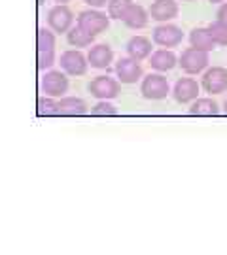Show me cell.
<instances>
[{
	"mask_svg": "<svg viewBox=\"0 0 227 255\" xmlns=\"http://www.w3.org/2000/svg\"><path fill=\"white\" fill-rule=\"evenodd\" d=\"M224 112L227 114V99H226V102H224Z\"/></svg>",
	"mask_w": 227,
	"mask_h": 255,
	"instance_id": "f546056e",
	"label": "cell"
},
{
	"mask_svg": "<svg viewBox=\"0 0 227 255\" xmlns=\"http://www.w3.org/2000/svg\"><path fill=\"white\" fill-rule=\"evenodd\" d=\"M91 116H97V118H114V116H118V108L114 104H110L108 101H100L91 108Z\"/></svg>",
	"mask_w": 227,
	"mask_h": 255,
	"instance_id": "d4e9b609",
	"label": "cell"
},
{
	"mask_svg": "<svg viewBox=\"0 0 227 255\" xmlns=\"http://www.w3.org/2000/svg\"><path fill=\"white\" fill-rule=\"evenodd\" d=\"M220 112V106L212 99H195L190 106L191 116H216Z\"/></svg>",
	"mask_w": 227,
	"mask_h": 255,
	"instance_id": "ffe728a7",
	"label": "cell"
},
{
	"mask_svg": "<svg viewBox=\"0 0 227 255\" xmlns=\"http://www.w3.org/2000/svg\"><path fill=\"white\" fill-rule=\"evenodd\" d=\"M207 28H209L212 40L216 42V46H222V47L227 46V25L226 23H222L220 19H216V21H212Z\"/></svg>",
	"mask_w": 227,
	"mask_h": 255,
	"instance_id": "603a6c76",
	"label": "cell"
},
{
	"mask_svg": "<svg viewBox=\"0 0 227 255\" xmlns=\"http://www.w3.org/2000/svg\"><path fill=\"white\" fill-rule=\"evenodd\" d=\"M216 19H220L222 23H226L227 25V2H224V4L218 8V11H216Z\"/></svg>",
	"mask_w": 227,
	"mask_h": 255,
	"instance_id": "484cf974",
	"label": "cell"
},
{
	"mask_svg": "<svg viewBox=\"0 0 227 255\" xmlns=\"http://www.w3.org/2000/svg\"><path fill=\"white\" fill-rule=\"evenodd\" d=\"M66 40L72 47H87L93 44L95 36H91L89 32H85L80 25H76V27H72L66 32Z\"/></svg>",
	"mask_w": 227,
	"mask_h": 255,
	"instance_id": "44dd1931",
	"label": "cell"
},
{
	"mask_svg": "<svg viewBox=\"0 0 227 255\" xmlns=\"http://www.w3.org/2000/svg\"><path fill=\"white\" fill-rule=\"evenodd\" d=\"M38 70H47L55 64V34L47 28H38Z\"/></svg>",
	"mask_w": 227,
	"mask_h": 255,
	"instance_id": "7a4b0ae2",
	"label": "cell"
},
{
	"mask_svg": "<svg viewBox=\"0 0 227 255\" xmlns=\"http://www.w3.org/2000/svg\"><path fill=\"white\" fill-rule=\"evenodd\" d=\"M210 57L209 51H203V49H197V47H188L184 49L182 55L178 57V64L182 66V70L190 76H197L203 70L209 68Z\"/></svg>",
	"mask_w": 227,
	"mask_h": 255,
	"instance_id": "6da1fadb",
	"label": "cell"
},
{
	"mask_svg": "<svg viewBox=\"0 0 227 255\" xmlns=\"http://www.w3.org/2000/svg\"><path fill=\"white\" fill-rule=\"evenodd\" d=\"M209 2H212V4H222V2H226V0H209Z\"/></svg>",
	"mask_w": 227,
	"mask_h": 255,
	"instance_id": "83f0119b",
	"label": "cell"
},
{
	"mask_svg": "<svg viewBox=\"0 0 227 255\" xmlns=\"http://www.w3.org/2000/svg\"><path fill=\"white\" fill-rule=\"evenodd\" d=\"M89 108L85 101L78 97H61L59 99V116H83L87 114Z\"/></svg>",
	"mask_w": 227,
	"mask_h": 255,
	"instance_id": "ac0fdd59",
	"label": "cell"
},
{
	"mask_svg": "<svg viewBox=\"0 0 227 255\" xmlns=\"http://www.w3.org/2000/svg\"><path fill=\"white\" fill-rule=\"evenodd\" d=\"M171 93L169 82L163 74H148L140 83V95L146 101H163Z\"/></svg>",
	"mask_w": 227,
	"mask_h": 255,
	"instance_id": "277c9868",
	"label": "cell"
},
{
	"mask_svg": "<svg viewBox=\"0 0 227 255\" xmlns=\"http://www.w3.org/2000/svg\"><path fill=\"white\" fill-rule=\"evenodd\" d=\"M87 59H89V64L93 68H108L112 61H114V51H112V47L108 44H97V46H93L89 49V53H87Z\"/></svg>",
	"mask_w": 227,
	"mask_h": 255,
	"instance_id": "9a60e30c",
	"label": "cell"
},
{
	"mask_svg": "<svg viewBox=\"0 0 227 255\" xmlns=\"http://www.w3.org/2000/svg\"><path fill=\"white\" fill-rule=\"evenodd\" d=\"M203 89L209 95H222L227 91V68L212 66L203 74Z\"/></svg>",
	"mask_w": 227,
	"mask_h": 255,
	"instance_id": "30bf717a",
	"label": "cell"
},
{
	"mask_svg": "<svg viewBox=\"0 0 227 255\" xmlns=\"http://www.w3.org/2000/svg\"><path fill=\"white\" fill-rule=\"evenodd\" d=\"M116 76L121 83H136L142 78V66L140 61H136L133 57H123L116 63Z\"/></svg>",
	"mask_w": 227,
	"mask_h": 255,
	"instance_id": "8fae6325",
	"label": "cell"
},
{
	"mask_svg": "<svg viewBox=\"0 0 227 255\" xmlns=\"http://www.w3.org/2000/svg\"><path fill=\"white\" fill-rule=\"evenodd\" d=\"M133 0H110L108 2V15L112 19H123L129 8L133 6Z\"/></svg>",
	"mask_w": 227,
	"mask_h": 255,
	"instance_id": "cb8c5ba5",
	"label": "cell"
},
{
	"mask_svg": "<svg viewBox=\"0 0 227 255\" xmlns=\"http://www.w3.org/2000/svg\"><path fill=\"white\" fill-rule=\"evenodd\" d=\"M55 2H59V4H66V2H70V0H55Z\"/></svg>",
	"mask_w": 227,
	"mask_h": 255,
	"instance_id": "f1b7e54d",
	"label": "cell"
},
{
	"mask_svg": "<svg viewBox=\"0 0 227 255\" xmlns=\"http://www.w3.org/2000/svg\"><path fill=\"white\" fill-rule=\"evenodd\" d=\"M173 97L174 101L180 102V104H190L195 99H199V83L193 78H180L174 83Z\"/></svg>",
	"mask_w": 227,
	"mask_h": 255,
	"instance_id": "7c38bea8",
	"label": "cell"
},
{
	"mask_svg": "<svg viewBox=\"0 0 227 255\" xmlns=\"http://www.w3.org/2000/svg\"><path fill=\"white\" fill-rule=\"evenodd\" d=\"M38 116H42V118H49V116H59V101H55L53 97H40L38 99Z\"/></svg>",
	"mask_w": 227,
	"mask_h": 255,
	"instance_id": "7402d4cb",
	"label": "cell"
},
{
	"mask_svg": "<svg viewBox=\"0 0 227 255\" xmlns=\"http://www.w3.org/2000/svg\"><path fill=\"white\" fill-rule=\"evenodd\" d=\"M45 0H38V4H40V6H42V4H44Z\"/></svg>",
	"mask_w": 227,
	"mask_h": 255,
	"instance_id": "4dcf8cb0",
	"label": "cell"
},
{
	"mask_svg": "<svg viewBox=\"0 0 227 255\" xmlns=\"http://www.w3.org/2000/svg\"><path fill=\"white\" fill-rule=\"evenodd\" d=\"M125 49H127L129 57H133L136 61H144L152 55V40L138 34V36H133L129 40Z\"/></svg>",
	"mask_w": 227,
	"mask_h": 255,
	"instance_id": "2e32d148",
	"label": "cell"
},
{
	"mask_svg": "<svg viewBox=\"0 0 227 255\" xmlns=\"http://www.w3.org/2000/svg\"><path fill=\"white\" fill-rule=\"evenodd\" d=\"M61 70L68 74V76H83L87 72V66H89V59L80 51V49H68L61 53Z\"/></svg>",
	"mask_w": 227,
	"mask_h": 255,
	"instance_id": "52a82bcc",
	"label": "cell"
},
{
	"mask_svg": "<svg viewBox=\"0 0 227 255\" xmlns=\"http://www.w3.org/2000/svg\"><path fill=\"white\" fill-rule=\"evenodd\" d=\"M110 19L112 17L106 15V13H102L99 8L83 9V11H80V15L76 17V25H80L85 32H89L91 36H99L100 32H104L110 27Z\"/></svg>",
	"mask_w": 227,
	"mask_h": 255,
	"instance_id": "3957f363",
	"label": "cell"
},
{
	"mask_svg": "<svg viewBox=\"0 0 227 255\" xmlns=\"http://www.w3.org/2000/svg\"><path fill=\"white\" fill-rule=\"evenodd\" d=\"M178 2L176 0H155L150 6V17L155 19V21H161V23H167V21H173V19L178 17Z\"/></svg>",
	"mask_w": 227,
	"mask_h": 255,
	"instance_id": "4fadbf2b",
	"label": "cell"
},
{
	"mask_svg": "<svg viewBox=\"0 0 227 255\" xmlns=\"http://www.w3.org/2000/svg\"><path fill=\"white\" fill-rule=\"evenodd\" d=\"M176 64H178V57L174 55V51L167 49V47L157 49V51L150 55V66L157 72H169Z\"/></svg>",
	"mask_w": 227,
	"mask_h": 255,
	"instance_id": "5bb4252c",
	"label": "cell"
},
{
	"mask_svg": "<svg viewBox=\"0 0 227 255\" xmlns=\"http://www.w3.org/2000/svg\"><path fill=\"white\" fill-rule=\"evenodd\" d=\"M87 91L91 93V97H95L99 101H112V99H118L119 97L121 82L110 78V76H97L95 80L89 82Z\"/></svg>",
	"mask_w": 227,
	"mask_h": 255,
	"instance_id": "5b68a950",
	"label": "cell"
},
{
	"mask_svg": "<svg viewBox=\"0 0 227 255\" xmlns=\"http://www.w3.org/2000/svg\"><path fill=\"white\" fill-rule=\"evenodd\" d=\"M182 2H191V0H182Z\"/></svg>",
	"mask_w": 227,
	"mask_h": 255,
	"instance_id": "1f68e13d",
	"label": "cell"
},
{
	"mask_svg": "<svg viewBox=\"0 0 227 255\" xmlns=\"http://www.w3.org/2000/svg\"><path fill=\"white\" fill-rule=\"evenodd\" d=\"M42 91L47 97H53V99H61L64 97V93L68 91V78L66 72L61 70H49L45 72V76L42 78Z\"/></svg>",
	"mask_w": 227,
	"mask_h": 255,
	"instance_id": "ba28073f",
	"label": "cell"
},
{
	"mask_svg": "<svg viewBox=\"0 0 227 255\" xmlns=\"http://www.w3.org/2000/svg\"><path fill=\"white\" fill-rule=\"evenodd\" d=\"M72 23L74 13L66 4H57L47 11V25L57 34H66L72 28Z\"/></svg>",
	"mask_w": 227,
	"mask_h": 255,
	"instance_id": "8992f818",
	"label": "cell"
},
{
	"mask_svg": "<svg viewBox=\"0 0 227 255\" xmlns=\"http://www.w3.org/2000/svg\"><path fill=\"white\" fill-rule=\"evenodd\" d=\"M190 44L193 47H197V49L209 51V53L216 47V42L212 40V36H210V32L207 27L193 28V30L190 32Z\"/></svg>",
	"mask_w": 227,
	"mask_h": 255,
	"instance_id": "d6986e66",
	"label": "cell"
},
{
	"mask_svg": "<svg viewBox=\"0 0 227 255\" xmlns=\"http://www.w3.org/2000/svg\"><path fill=\"white\" fill-rule=\"evenodd\" d=\"M83 2L91 8H104V6H108L110 0H83Z\"/></svg>",
	"mask_w": 227,
	"mask_h": 255,
	"instance_id": "4316f807",
	"label": "cell"
},
{
	"mask_svg": "<svg viewBox=\"0 0 227 255\" xmlns=\"http://www.w3.org/2000/svg\"><path fill=\"white\" fill-rule=\"evenodd\" d=\"M121 21H123L129 28H133V30L144 28L146 25H148V21H150V9H146L144 6H140V4H133Z\"/></svg>",
	"mask_w": 227,
	"mask_h": 255,
	"instance_id": "e0dca14e",
	"label": "cell"
},
{
	"mask_svg": "<svg viewBox=\"0 0 227 255\" xmlns=\"http://www.w3.org/2000/svg\"><path fill=\"white\" fill-rule=\"evenodd\" d=\"M152 38H154V44H157L159 47L171 49V47L180 46L182 40H184V32H182V28H178L176 25L163 23V25H159V27L154 28Z\"/></svg>",
	"mask_w": 227,
	"mask_h": 255,
	"instance_id": "9c48e42d",
	"label": "cell"
}]
</instances>
